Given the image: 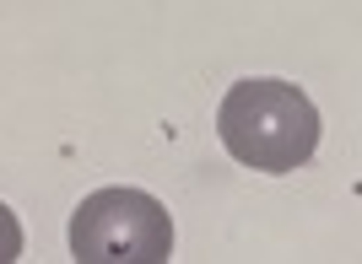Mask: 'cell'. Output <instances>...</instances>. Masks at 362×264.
<instances>
[{"instance_id":"cell-1","label":"cell","mask_w":362,"mask_h":264,"mask_svg":"<svg viewBox=\"0 0 362 264\" xmlns=\"http://www.w3.org/2000/svg\"><path fill=\"white\" fill-rule=\"evenodd\" d=\"M216 135L233 162L255 167V173H298L308 167L325 135L314 97L298 81H276V76H249L233 81L216 108Z\"/></svg>"},{"instance_id":"cell-2","label":"cell","mask_w":362,"mask_h":264,"mask_svg":"<svg viewBox=\"0 0 362 264\" xmlns=\"http://www.w3.org/2000/svg\"><path fill=\"white\" fill-rule=\"evenodd\" d=\"M76 264H168L173 259V216L146 189H92L71 210Z\"/></svg>"},{"instance_id":"cell-3","label":"cell","mask_w":362,"mask_h":264,"mask_svg":"<svg viewBox=\"0 0 362 264\" xmlns=\"http://www.w3.org/2000/svg\"><path fill=\"white\" fill-rule=\"evenodd\" d=\"M22 259V221H16L11 205H0V264Z\"/></svg>"}]
</instances>
